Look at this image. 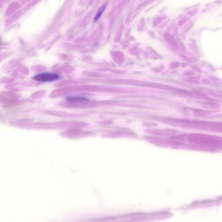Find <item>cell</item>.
Segmentation results:
<instances>
[{"mask_svg":"<svg viewBox=\"0 0 222 222\" xmlns=\"http://www.w3.org/2000/svg\"><path fill=\"white\" fill-rule=\"evenodd\" d=\"M105 6H103L99 10L97 14H96V16H95V18H94V21H95V22H96V21H97V20L99 18V17H100L101 16L102 14L103 13V11H104V9H105Z\"/></svg>","mask_w":222,"mask_h":222,"instance_id":"7a4b0ae2","label":"cell"},{"mask_svg":"<svg viewBox=\"0 0 222 222\" xmlns=\"http://www.w3.org/2000/svg\"><path fill=\"white\" fill-rule=\"evenodd\" d=\"M60 78L57 74L51 73H43L37 74L33 77V79L37 81L41 82H52Z\"/></svg>","mask_w":222,"mask_h":222,"instance_id":"6da1fadb","label":"cell"}]
</instances>
